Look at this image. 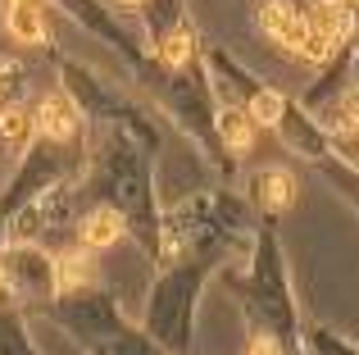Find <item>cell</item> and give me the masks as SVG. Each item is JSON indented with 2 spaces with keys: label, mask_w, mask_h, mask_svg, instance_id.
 <instances>
[{
  "label": "cell",
  "mask_w": 359,
  "mask_h": 355,
  "mask_svg": "<svg viewBox=\"0 0 359 355\" xmlns=\"http://www.w3.org/2000/svg\"><path fill=\"white\" fill-rule=\"evenodd\" d=\"M305 18H309V60H327L351 36L355 9H346L341 0H314L305 9Z\"/></svg>",
  "instance_id": "cell-1"
},
{
  "label": "cell",
  "mask_w": 359,
  "mask_h": 355,
  "mask_svg": "<svg viewBox=\"0 0 359 355\" xmlns=\"http://www.w3.org/2000/svg\"><path fill=\"white\" fill-rule=\"evenodd\" d=\"M259 27L273 41H282L287 51H296V55L309 60V18L300 14L291 0H269V5L259 9Z\"/></svg>",
  "instance_id": "cell-2"
},
{
  "label": "cell",
  "mask_w": 359,
  "mask_h": 355,
  "mask_svg": "<svg viewBox=\"0 0 359 355\" xmlns=\"http://www.w3.org/2000/svg\"><path fill=\"white\" fill-rule=\"evenodd\" d=\"M5 27L14 41L41 46L46 41V0H5Z\"/></svg>",
  "instance_id": "cell-3"
},
{
  "label": "cell",
  "mask_w": 359,
  "mask_h": 355,
  "mask_svg": "<svg viewBox=\"0 0 359 355\" xmlns=\"http://www.w3.org/2000/svg\"><path fill=\"white\" fill-rule=\"evenodd\" d=\"M36 128H41L50 142H69L73 133H78V105H73L69 96H46L41 105H36Z\"/></svg>",
  "instance_id": "cell-4"
},
{
  "label": "cell",
  "mask_w": 359,
  "mask_h": 355,
  "mask_svg": "<svg viewBox=\"0 0 359 355\" xmlns=\"http://www.w3.org/2000/svg\"><path fill=\"white\" fill-rule=\"evenodd\" d=\"M255 196H259V205H269V210H287V205L296 201V178L282 173V169H269V173H259Z\"/></svg>",
  "instance_id": "cell-5"
},
{
  "label": "cell",
  "mask_w": 359,
  "mask_h": 355,
  "mask_svg": "<svg viewBox=\"0 0 359 355\" xmlns=\"http://www.w3.org/2000/svg\"><path fill=\"white\" fill-rule=\"evenodd\" d=\"M118 232H123V219H118L114 210H96V214H87V223H82V241H87L91 250L114 246Z\"/></svg>",
  "instance_id": "cell-6"
},
{
  "label": "cell",
  "mask_w": 359,
  "mask_h": 355,
  "mask_svg": "<svg viewBox=\"0 0 359 355\" xmlns=\"http://www.w3.org/2000/svg\"><path fill=\"white\" fill-rule=\"evenodd\" d=\"M32 128H36V114H27L23 105H5L0 109V137L9 146H27L32 142Z\"/></svg>",
  "instance_id": "cell-7"
},
{
  "label": "cell",
  "mask_w": 359,
  "mask_h": 355,
  "mask_svg": "<svg viewBox=\"0 0 359 355\" xmlns=\"http://www.w3.org/2000/svg\"><path fill=\"white\" fill-rule=\"evenodd\" d=\"M219 133H223V142H228L232 151H245L250 137H255V119L245 114V109H223L219 114Z\"/></svg>",
  "instance_id": "cell-8"
},
{
  "label": "cell",
  "mask_w": 359,
  "mask_h": 355,
  "mask_svg": "<svg viewBox=\"0 0 359 355\" xmlns=\"http://www.w3.org/2000/svg\"><path fill=\"white\" fill-rule=\"evenodd\" d=\"M55 274H60V287H78L91 278V260L87 255H64L60 264H55Z\"/></svg>",
  "instance_id": "cell-9"
},
{
  "label": "cell",
  "mask_w": 359,
  "mask_h": 355,
  "mask_svg": "<svg viewBox=\"0 0 359 355\" xmlns=\"http://www.w3.org/2000/svg\"><path fill=\"white\" fill-rule=\"evenodd\" d=\"M187 55H191V36H187V32H168L164 41H159V60H164L168 69L187 64Z\"/></svg>",
  "instance_id": "cell-10"
},
{
  "label": "cell",
  "mask_w": 359,
  "mask_h": 355,
  "mask_svg": "<svg viewBox=\"0 0 359 355\" xmlns=\"http://www.w3.org/2000/svg\"><path fill=\"white\" fill-rule=\"evenodd\" d=\"M250 119H255V123L278 128V123H282V96H273V91H259V96H255V105H250Z\"/></svg>",
  "instance_id": "cell-11"
},
{
  "label": "cell",
  "mask_w": 359,
  "mask_h": 355,
  "mask_svg": "<svg viewBox=\"0 0 359 355\" xmlns=\"http://www.w3.org/2000/svg\"><path fill=\"white\" fill-rule=\"evenodd\" d=\"M118 5H128V9H137V5H141V0H118Z\"/></svg>",
  "instance_id": "cell-12"
},
{
  "label": "cell",
  "mask_w": 359,
  "mask_h": 355,
  "mask_svg": "<svg viewBox=\"0 0 359 355\" xmlns=\"http://www.w3.org/2000/svg\"><path fill=\"white\" fill-rule=\"evenodd\" d=\"M341 5H346V9H359V0H341Z\"/></svg>",
  "instance_id": "cell-13"
}]
</instances>
